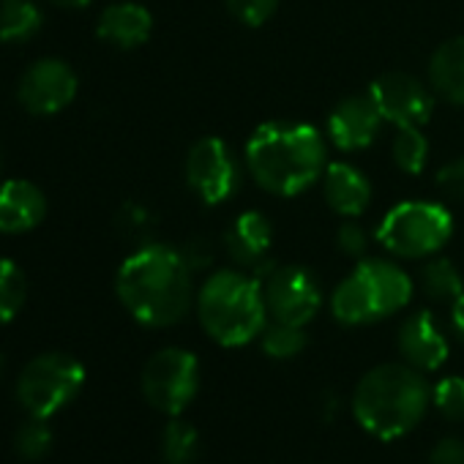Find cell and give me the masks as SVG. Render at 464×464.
I'll return each mask as SVG.
<instances>
[{"mask_svg": "<svg viewBox=\"0 0 464 464\" xmlns=\"http://www.w3.org/2000/svg\"><path fill=\"white\" fill-rule=\"evenodd\" d=\"M0 175H4V156H0Z\"/></svg>", "mask_w": 464, "mask_h": 464, "instance_id": "cell-36", "label": "cell"}, {"mask_svg": "<svg viewBox=\"0 0 464 464\" xmlns=\"http://www.w3.org/2000/svg\"><path fill=\"white\" fill-rule=\"evenodd\" d=\"M47 216L44 191L25 180L12 178L0 183V232L4 236H20V232L36 229Z\"/></svg>", "mask_w": 464, "mask_h": 464, "instance_id": "cell-17", "label": "cell"}, {"mask_svg": "<svg viewBox=\"0 0 464 464\" xmlns=\"http://www.w3.org/2000/svg\"><path fill=\"white\" fill-rule=\"evenodd\" d=\"M382 115L374 107L369 93H355V96H344L328 115L325 121V137L336 150L353 153V150H363L369 148L380 129H382Z\"/></svg>", "mask_w": 464, "mask_h": 464, "instance_id": "cell-14", "label": "cell"}, {"mask_svg": "<svg viewBox=\"0 0 464 464\" xmlns=\"http://www.w3.org/2000/svg\"><path fill=\"white\" fill-rule=\"evenodd\" d=\"M412 293L415 282L401 266L393 260L369 257L336 285L331 295V314L347 328L382 323L401 312L412 301Z\"/></svg>", "mask_w": 464, "mask_h": 464, "instance_id": "cell-5", "label": "cell"}, {"mask_svg": "<svg viewBox=\"0 0 464 464\" xmlns=\"http://www.w3.org/2000/svg\"><path fill=\"white\" fill-rule=\"evenodd\" d=\"M274 246V227L271 218L260 210H244L236 216L224 232V252L236 263V268L252 274L255 279L268 276V271L276 266L271 257Z\"/></svg>", "mask_w": 464, "mask_h": 464, "instance_id": "cell-13", "label": "cell"}, {"mask_svg": "<svg viewBox=\"0 0 464 464\" xmlns=\"http://www.w3.org/2000/svg\"><path fill=\"white\" fill-rule=\"evenodd\" d=\"M453 236V216L442 202L407 199L393 205L377 224V244L396 260H429Z\"/></svg>", "mask_w": 464, "mask_h": 464, "instance_id": "cell-6", "label": "cell"}, {"mask_svg": "<svg viewBox=\"0 0 464 464\" xmlns=\"http://www.w3.org/2000/svg\"><path fill=\"white\" fill-rule=\"evenodd\" d=\"M391 153H393V164L404 175H420L429 164V140L420 131V126L396 129Z\"/></svg>", "mask_w": 464, "mask_h": 464, "instance_id": "cell-24", "label": "cell"}, {"mask_svg": "<svg viewBox=\"0 0 464 464\" xmlns=\"http://www.w3.org/2000/svg\"><path fill=\"white\" fill-rule=\"evenodd\" d=\"M0 372H4V355H0Z\"/></svg>", "mask_w": 464, "mask_h": 464, "instance_id": "cell-37", "label": "cell"}, {"mask_svg": "<svg viewBox=\"0 0 464 464\" xmlns=\"http://www.w3.org/2000/svg\"><path fill=\"white\" fill-rule=\"evenodd\" d=\"M85 385V366L69 353L36 355L17 380V399L34 418H53Z\"/></svg>", "mask_w": 464, "mask_h": 464, "instance_id": "cell-7", "label": "cell"}, {"mask_svg": "<svg viewBox=\"0 0 464 464\" xmlns=\"http://www.w3.org/2000/svg\"><path fill=\"white\" fill-rule=\"evenodd\" d=\"M323 194L328 208L342 218H358L369 210L374 188L372 180L347 161H328L323 172Z\"/></svg>", "mask_w": 464, "mask_h": 464, "instance_id": "cell-16", "label": "cell"}, {"mask_svg": "<svg viewBox=\"0 0 464 464\" xmlns=\"http://www.w3.org/2000/svg\"><path fill=\"white\" fill-rule=\"evenodd\" d=\"M336 246L344 257H363L366 249H369V236H366V229L358 224V218H344L336 229Z\"/></svg>", "mask_w": 464, "mask_h": 464, "instance_id": "cell-29", "label": "cell"}, {"mask_svg": "<svg viewBox=\"0 0 464 464\" xmlns=\"http://www.w3.org/2000/svg\"><path fill=\"white\" fill-rule=\"evenodd\" d=\"M260 350L274 358V361H290L295 355H301L309 344V336L304 331V325H290V323H279V320H268V325L260 334Z\"/></svg>", "mask_w": 464, "mask_h": 464, "instance_id": "cell-22", "label": "cell"}, {"mask_svg": "<svg viewBox=\"0 0 464 464\" xmlns=\"http://www.w3.org/2000/svg\"><path fill=\"white\" fill-rule=\"evenodd\" d=\"M244 167L224 140L202 137L186 153V183L205 205H221L241 188Z\"/></svg>", "mask_w": 464, "mask_h": 464, "instance_id": "cell-9", "label": "cell"}, {"mask_svg": "<svg viewBox=\"0 0 464 464\" xmlns=\"http://www.w3.org/2000/svg\"><path fill=\"white\" fill-rule=\"evenodd\" d=\"M121 229L129 238H145L153 229V218L142 205H126L121 210Z\"/></svg>", "mask_w": 464, "mask_h": 464, "instance_id": "cell-32", "label": "cell"}, {"mask_svg": "<svg viewBox=\"0 0 464 464\" xmlns=\"http://www.w3.org/2000/svg\"><path fill=\"white\" fill-rule=\"evenodd\" d=\"M55 6H61V9H85V6H91L93 0H53Z\"/></svg>", "mask_w": 464, "mask_h": 464, "instance_id": "cell-35", "label": "cell"}, {"mask_svg": "<svg viewBox=\"0 0 464 464\" xmlns=\"http://www.w3.org/2000/svg\"><path fill=\"white\" fill-rule=\"evenodd\" d=\"M260 285L271 320L306 328L323 309V287L304 266H274Z\"/></svg>", "mask_w": 464, "mask_h": 464, "instance_id": "cell-10", "label": "cell"}, {"mask_svg": "<svg viewBox=\"0 0 464 464\" xmlns=\"http://www.w3.org/2000/svg\"><path fill=\"white\" fill-rule=\"evenodd\" d=\"M115 293L123 309L145 328L178 325L194 306V271L180 249L140 244L118 268Z\"/></svg>", "mask_w": 464, "mask_h": 464, "instance_id": "cell-1", "label": "cell"}, {"mask_svg": "<svg viewBox=\"0 0 464 464\" xmlns=\"http://www.w3.org/2000/svg\"><path fill=\"white\" fill-rule=\"evenodd\" d=\"M14 448L23 459L28 461H39L50 453L53 448V429L47 423V418H28L20 429H17V437H14Z\"/></svg>", "mask_w": 464, "mask_h": 464, "instance_id": "cell-26", "label": "cell"}, {"mask_svg": "<svg viewBox=\"0 0 464 464\" xmlns=\"http://www.w3.org/2000/svg\"><path fill=\"white\" fill-rule=\"evenodd\" d=\"M80 80L74 69L61 58H42L25 69L17 85V99L31 115H58L77 96Z\"/></svg>", "mask_w": 464, "mask_h": 464, "instance_id": "cell-12", "label": "cell"}, {"mask_svg": "<svg viewBox=\"0 0 464 464\" xmlns=\"http://www.w3.org/2000/svg\"><path fill=\"white\" fill-rule=\"evenodd\" d=\"M180 255H183V260L188 263V268L197 274V271H208V268L213 266V260H216V246H213L208 238L197 236V238H188L186 246H180Z\"/></svg>", "mask_w": 464, "mask_h": 464, "instance_id": "cell-31", "label": "cell"}, {"mask_svg": "<svg viewBox=\"0 0 464 464\" xmlns=\"http://www.w3.org/2000/svg\"><path fill=\"white\" fill-rule=\"evenodd\" d=\"M366 93L372 96L382 121L396 129L423 126L434 112L431 85L407 72H385L369 85Z\"/></svg>", "mask_w": 464, "mask_h": 464, "instance_id": "cell-11", "label": "cell"}, {"mask_svg": "<svg viewBox=\"0 0 464 464\" xmlns=\"http://www.w3.org/2000/svg\"><path fill=\"white\" fill-rule=\"evenodd\" d=\"M431 407V385L410 363H380L369 369L353 391L358 426L377 440L410 434Z\"/></svg>", "mask_w": 464, "mask_h": 464, "instance_id": "cell-3", "label": "cell"}, {"mask_svg": "<svg viewBox=\"0 0 464 464\" xmlns=\"http://www.w3.org/2000/svg\"><path fill=\"white\" fill-rule=\"evenodd\" d=\"M434 183H437V188H440L448 199L464 202V156H459V159L442 164V167L437 169V175H434Z\"/></svg>", "mask_w": 464, "mask_h": 464, "instance_id": "cell-30", "label": "cell"}, {"mask_svg": "<svg viewBox=\"0 0 464 464\" xmlns=\"http://www.w3.org/2000/svg\"><path fill=\"white\" fill-rule=\"evenodd\" d=\"M431 407L445 420H464V377H442L431 385Z\"/></svg>", "mask_w": 464, "mask_h": 464, "instance_id": "cell-27", "label": "cell"}, {"mask_svg": "<svg viewBox=\"0 0 464 464\" xmlns=\"http://www.w3.org/2000/svg\"><path fill=\"white\" fill-rule=\"evenodd\" d=\"M140 382L145 401L153 410L175 418L194 401L199 391V361L183 347H164L148 358Z\"/></svg>", "mask_w": 464, "mask_h": 464, "instance_id": "cell-8", "label": "cell"}, {"mask_svg": "<svg viewBox=\"0 0 464 464\" xmlns=\"http://www.w3.org/2000/svg\"><path fill=\"white\" fill-rule=\"evenodd\" d=\"M450 325H453L456 336L464 342V293L450 304Z\"/></svg>", "mask_w": 464, "mask_h": 464, "instance_id": "cell-34", "label": "cell"}, {"mask_svg": "<svg viewBox=\"0 0 464 464\" xmlns=\"http://www.w3.org/2000/svg\"><path fill=\"white\" fill-rule=\"evenodd\" d=\"M197 317L202 331L221 347L257 342L268 325L263 285L241 268L213 271L197 293Z\"/></svg>", "mask_w": 464, "mask_h": 464, "instance_id": "cell-4", "label": "cell"}, {"mask_svg": "<svg viewBox=\"0 0 464 464\" xmlns=\"http://www.w3.org/2000/svg\"><path fill=\"white\" fill-rule=\"evenodd\" d=\"M429 464H464V440H459V437H442L431 448Z\"/></svg>", "mask_w": 464, "mask_h": 464, "instance_id": "cell-33", "label": "cell"}, {"mask_svg": "<svg viewBox=\"0 0 464 464\" xmlns=\"http://www.w3.org/2000/svg\"><path fill=\"white\" fill-rule=\"evenodd\" d=\"M418 285H420V293L437 304H453L464 293V276L459 274L453 260L440 257V255L429 257L420 266Z\"/></svg>", "mask_w": 464, "mask_h": 464, "instance_id": "cell-21", "label": "cell"}, {"mask_svg": "<svg viewBox=\"0 0 464 464\" xmlns=\"http://www.w3.org/2000/svg\"><path fill=\"white\" fill-rule=\"evenodd\" d=\"M161 456L167 464H194L199 456V434L180 415L169 418L161 431Z\"/></svg>", "mask_w": 464, "mask_h": 464, "instance_id": "cell-23", "label": "cell"}, {"mask_svg": "<svg viewBox=\"0 0 464 464\" xmlns=\"http://www.w3.org/2000/svg\"><path fill=\"white\" fill-rule=\"evenodd\" d=\"M25 298H28V279L23 268L9 257H0V325L12 323L20 314Z\"/></svg>", "mask_w": 464, "mask_h": 464, "instance_id": "cell-25", "label": "cell"}, {"mask_svg": "<svg viewBox=\"0 0 464 464\" xmlns=\"http://www.w3.org/2000/svg\"><path fill=\"white\" fill-rule=\"evenodd\" d=\"M44 14L36 0H0V42L25 44L42 31Z\"/></svg>", "mask_w": 464, "mask_h": 464, "instance_id": "cell-20", "label": "cell"}, {"mask_svg": "<svg viewBox=\"0 0 464 464\" xmlns=\"http://www.w3.org/2000/svg\"><path fill=\"white\" fill-rule=\"evenodd\" d=\"M279 4H282V0H224L227 12L246 28L266 25L276 14Z\"/></svg>", "mask_w": 464, "mask_h": 464, "instance_id": "cell-28", "label": "cell"}, {"mask_svg": "<svg viewBox=\"0 0 464 464\" xmlns=\"http://www.w3.org/2000/svg\"><path fill=\"white\" fill-rule=\"evenodd\" d=\"M96 34L102 42H107L118 50H137L153 34V14L142 4L121 0V4H110L99 14Z\"/></svg>", "mask_w": 464, "mask_h": 464, "instance_id": "cell-18", "label": "cell"}, {"mask_svg": "<svg viewBox=\"0 0 464 464\" xmlns=\"http://www.w3.org/2000/svg\"><path fill=\"white\" fill-rule=\"evenodd\" d=\"M429 85L434 96L464 107V36L442 42L429 58Z\"/></svg>", "mask_w": 464, "mask_h": 464, "instance_id": "cell-19", "label": "cell"}, {"mask_svg": "<svg viewBox=\"0 0 464 464\" xmlns=\"http://www.w3.org/2000/svg\"><path fill=\"white\" fill-rule=\"evenodd\" d=\"M244 167L263 191L298 197L323 178L328 167V137L309 123H263L246 142Z\"/></svg>", "mask_w": 464, "mask_h": 464, "instance_id": "cell-2", "label": "cell"}, {"mask_svg": "<svg viewBox=\"0 0 464 464\" xmlns=\"http://www.w3.org/2000/svg\"><path fill=\"white\" fill-rule=\"evenodd\" d=\"M396 347L404 363L415 366L418 372H437L448 355L450 344L445 331L440 328L434 312L418 309L412 312L396 331Z\"/></svg>", "mask_w": 464, "mask_h": 464, "instance_id": "cell-15", "label": "cell"}]
</instances>
